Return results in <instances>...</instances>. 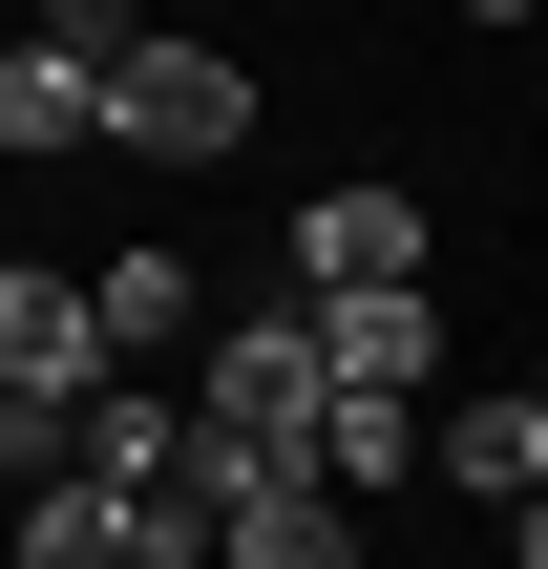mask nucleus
Instances as JSON below:
<instances>
[{"label":"nucleus","mask_w":548,"mask_h":569,"mask_svg":"<svg viewBox=\"0 0 548 569\" xmlns=\"http://www.w3.org/2000/svg\"><path fill=\"white\" fill-rule=\"evenodd\" d=\"M106 380V338H84V296L63 274H0V465H63V401Z\"/></svg>","instance_id":"nucleus-2"},{"label":"nucleus","mask_w":548,"mask_h":569,"mask_svg":"<svg viewBox=\"0 0 548 569\" xmlns=\"http://www.w3.org/2000/svg\"><path fill=\"white\" fill-rule=\"evenodd\" d=\"M84 148H148V169H211V148H253V63L232 42H106V106H84Z\"/></svg>","instance_id":"nucleus-1"},{"label":"nucleus","mask_w":548,"mask_h":569,"mask_svg":"<svg viewBox=\"0 0 548 569\" xmlns=\"http://www.w3.org/2000/svg\"><path fill=\"white\" fill-rule=\"evenodd\" d=\"M42 42H63V63H106V42H127V0H42Z\"/></svg>","instance_id":"nucleus-12"},{"label":"nucleus","mask_w":548,"mask_h":569,"mask_svg":"<svg viewBox=\"0 0 548 569\" xmlns=\"http://www.w3.org/2000/svg\"><path fill=\"white\" fill-rule=\"evenodd\" d=\"M127 569H169V549H127Z\"/></svg>","instance_id":"nucleus-14"},{"label":"nucleus","mask_w":548,"mask_h":569,"mask_svg":"<svg viewBox=\"0 0 548 569\" xmlns=\"http://www.w3.org/2000/svg\"><path fill=\"white\" fill-rule=\"evenodd\" d=\"M296 338H317V380H380V401H422V380H444V296H422V274L296 296Z\"/></svg>","instance_id":"nucleus-3"},{"label":"nucleus","mask_w":548,"mask_h":569,"mask_svg":"<svg viewBox=\"0 0 548 569\" xmlns=\"http://www.w3.org/2000/svg\"><path fill=\"white\" fill-rule=\"evenodd\" d=\"M0 569H127V486L42 465V486H21V528H0Z\"/></svg>","instance_id":"nucleus-10"},{"label":"nucleus","mask_w":548,"mask_h":569,"mask_svg":"<svg viewBox=\"0 0 548 569\" xmlns=\"http://www.w3.org/2000/svg\"><path fill=\"white\" fill-rule=\"evenodd\" d=\"M84 338H106V359H169V338H190V253H169V232H127V253L84 274Z\"/></svg>","instance_id":"nucleus-8"},{"label":"nucleus","mask_w":548,"mask_h":569,"mask_svg":"<svg viewBox=\"0 0 548 569\" xmlns=\"http://www.w3.org/2000/svg\"><path fill=\"white\" fill-rule=\"evenodd\" d=\"M190 422H275V443L317 465V338H296V317H232V338H211V401H190Z\"/></svg>","instance_id":"nucleus-5"},{"label":"nucleus","mask_w":548,"mask_h":569,"mask_svg":"<svg viewBox=\"0 0 548 569\" xmlns=\"http://www.w3.org/2000/svg\"><path fill=\"white\" fill-rule=\"evenodd\" d=\"M422 465V401H380V380H317V486L359 507V486H401Z\"/></svg>","instance_id":"nucleus-11"},{"label":"nucleus","mask_w":548,"mask_h":569,"mask_svg":"<svg viewBox=\"0 0 548 569\" xmlns=\"http://www.w3.org/2000/svg\"><path fill=\"white\" fill-rule=\"evenodd\" d=\"M211 569H359V507L296 465V486H232L211 507Z\"/></svg>","instance_id":"nucleus-6"},{"label":"nucleus","mask_w":548,"mask_h":569,"mask_svg":"<svg viewBox=\"0 0 548 569\" xmlns=\"http://www.w3.org/2000/svg\"><path fill=\"white\" fill-rule=\"evenodd\" d=\"M359 274H422V190H380V169L296 211V296H359Z\"/></svg>","instance_id":"nucleus-4"},{"label":"nucleus","mask_w":548,"mask_h":569,"mask_svg":"<svg viewBox=\"0 0 548 569\" xmlns=\"http://www.w3.org/2000/svg\"><path fill=\"white\" fill-rule=\"evenodd\" d=\"M465 21H528V0H465Z\"/></svg>","instance_id":"nucleus-13"},{"label":"nucleus","mask_w":548,"mask_h":569,"mask_svg":"<svg viewBox=\"0 0 548 569\" xmlns=\"http://www.w3.org/2000/svg\"><path fill=\"white\" fill-rule=\"evenodd\" d=\"M422 465H444L465 507H528V486H548V401H444V422H422Z\"/></svg>","instance_id":"nucleus-7"},{"label":"nucleus","mask_w":548,"mask_h":569,"mask_svg":"<svg viewBox=\"0 0 548 569\" xmlns=\"http://www.w3.org/2000/svg\"><path fill=\"white\" fill-rule=\"evenodd\" d=\"M84 106H106V63H63L42 21L0 42V169H42V148H84Z\"/></svg>","instance_id":"nucleus-9"}]
</instances>
